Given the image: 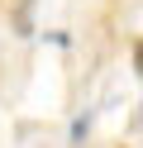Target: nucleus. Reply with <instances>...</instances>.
<instances>
[{
	"mask_svg": "<svg viewBox=\"0 0 143 148\" xmlns=\"http://www.w3.org/2000/svg\"><path fill=\"white\" fill-rule=\"evenodd\" d=\"M119 148H129V143H119Z\"/></svg>",
	"mask_w": 143,
	"mask_h": 148,
	"instance_id": "obj_2",
	"label": "nucleus"
},
{
	"mask_svg": "<svg viewBox=\"0 0 143 148\" xmlns=\"http://www.w3.org/2000/svg\"><path fill=\"white\" fill-rule=\"evenodd\" d=\"M133 67H138V77H143V38L133 43Z\"/></svg>",
	"mask_w": 143,
	"mask_h": 148,
	"instance_id": "obj_1",
	"label": "nucleus"
}]
</instances>
